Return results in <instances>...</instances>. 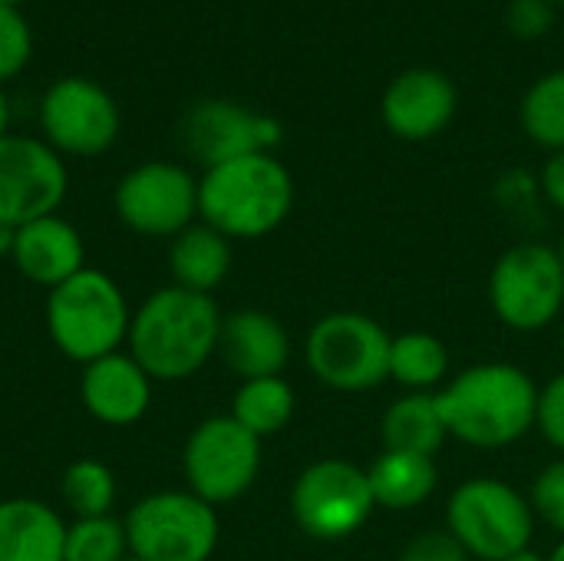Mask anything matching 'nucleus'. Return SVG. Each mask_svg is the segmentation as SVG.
Returning a JSON list of instances; mask_svg holds the SVG:
<instances>
[{
    "label": "nucleus",
    "instance_id": "a878e982",
    "mask_svg": "<svg viewBox=\"0 0 564 561\" xmlns=\"http://www.w3.org/2000/svg\"><path fill=\"white\" fill-rule=\"evenodd\" d=\"M59 496H63V506L73 513V519H96V516H112L119 486L106 463L76 460L66 466L59 479Z\"/></svg>",
    "mask_w": 564,
    "mask_h": 561
},
{
    "label": "nucleus",
    "instance_id": "c9c22d12",
    "mask_svg": "<svg viewBox=\"0 0 564 561\" xmlns=\"http://www.w3.org/2000/svg\"><path fill=\"white\" fill-rule=\"evenodd\" d=\"M10 235H13V231L0 225V255H10Z\"/></svg>",
    "mask_w": 564,
    "mask_h": 561
},
{
    "label": "nucleus",
    "instance_id": "bb28decb",
    "mask_svg": "<svg viewBox=\"0 0 564 561\" xmlns=\"http://www.w3.org/2000/svg\"><path fill=\"white\" fill-rule=\"evenodd\" d=\"M126 559H129V539H126V526L116 516H96V519H73V522H66L63 561Z\"/></svg>",
    "mask_w": 564,
    "mask_h": 561
},
{
    "label": "nucleus",
    "instance_id": "39448f33",
    "mask_svg": "<svg viewBox=\"0 0 564 561\" xmlns=\"http://www.w3.org/2000/svg\"><path fill=\"white\" fill-rule=\"evenodd\" d=\"M535 526L532 499L496 476L466 479L446 503V532L469 559H512L516 552L532 549Z\"/></svg>",
    "mask_w": 564,
    "mask_h": 561
},
{
    "label": "nucleus",
    "instance_id": "6ab92c4d",
    "mask_svg": "<svg viewBox=\"0 0 564 561\" xmlns=\"http://www.w3.org/2000/svg\"><path fill=\"white\" fill-rule=\"evenodd\" d=\"M66 522L40 499L0 503V561H63Z\"/></svg>",
    "mask_w": 564,
    "mask_h": 561
},
{
    "label": "nucleus",
    "instance_id": "f257e3e1",
    "mask_svg": "<svg viewBox=\"0 0 564 561\" xmlns=\"http://www.w3.org/2000/svg\"><path fill=\"white\" fill-rule=\"evenodd\" d=\"M436 403L449 440L473 450H506L535 430L539 384L519 364L489 360L449 377Z\"/></svg>",
    "mask_w": 564,
    "mask_h": 561
},
{
    "label": "nucleus",
    "instance_id": "ddd939ff",
    "mask_svg": "<svg viewBox=\"0 0 564 561\" xmlns=\"http://www.w3.org/2000/svg\"><path fill=\"white\" fill-rule=\"evenodd\" d=\"M69 192L66 159L40 136H0V225L20 228L26 222L56 215Z\"/></svg>",
    "mask_w": 564,
    "mask_h": 561
},
{
    "label": "nucleus",
    "instance_id": "f8f14e48",
    "mask_svg": "<svg viewBox=\"0 0 564 561\" xmlns=\"http://www.w3.org/2000/svg\"><path fill=\"white\" fill-rule=\"evenodd\" d=\"M182 473L188 493L208 506H228L241 499L261 473V440L248 433L231 413L202 420L182 453Z\"/></svg>",
    "mask_w": 564,
    "mask_h": 561
},
{
    "label": "nucleus",
    "instance_id": "4be33fe9",
    "mask_svg": "<svg viewBox=\"0 0 564 561\" xmlns=\"http://www.w3.org/2000/svg\"><path fill=\"white\" fill-rule=\"evenodd\" d=\"M449 433L436 403V393H403L383 410L380 420V443L383 450L397 453H420L433 456L446 446Z\"/></svg>",
    "mask_w": 564,
    "mask_h": 561
},
{
    "label": "nucleus",
    "instance_id": "58836bf2",
    "mask_svg": "<svg viewBox=\"0 0 564 561\" xmlns=\"http://www.w3.org/2000/svg\"><path fill=\"white\" fill-rule=\"evenodd\" d=\"M3 7H20V3H26V0H0Z\"/></svg>",
    "mask_w": 564,
    "mask_h": 561
},
{
    "label": "nucleus",
    "instance_id": "7ed1b4c3",
    "mask_svg": "<svg viewBox=\"0 0 564 561\" xmlns=\"http://www.w3.org/2000/svg\"><path fill=\"white\" fill-rule=\"evenodd\" d=\"M294 208V179L274 152L241 155L198 175V222L231 241L278 231Z\"/></svg>",
    "mask_w": 564,
    "mask_h": 561
},
{
    "label": "nucleus",
    "instance_id": "ea45409f",
    "mask_svg": "<svg viewBox=\"0 0 564 561\" xmlns=\"http://www.w3.org/2000/svg\"><path fill=\"white\" fill-rule=\"evenodd\" d=\"M562 350H564V324H562Z\"/></svg>",
    "mask_w": 564,
    "mask_h": 561
},
{
    "label": "nucleus",
    "instance_id": "2f4dec72",
    "mask_svg": "<svg viewBox=\"0 0 564 561\" xmlns=\"http://www.w3.org/2000/svg\"><path fill=\"white\" fill-rule=\"evenodd\" d=\"M397 561H469V555L446 529H430L413 536Z\"/></svg>",
    "mask_w": 564,
    "mask_h": 561
},
{
    "label": "nucleus",
    "instance_id": "2eb2a0df",
    "mask_svg": "<svg viewBox=\"0 0 564 561\" xmlns=\"http://www.w3.org/2000/svg\"><path fill=\"white\" fill-rule=\"evenodd\" d=\"M459 112L456 83L436 66H410L397 73L380 96V119L403 142H430L453 126Z\"/></svg>",
    "mask_w": 564,
    "mask_h": 561
},
{
    "label": "nucleus",
    "instance_id": "aec40b11",
    "mask_svg": "<svg viewBox=\"0 0 564 561\" xmlns=\"http://www.w3.org/2000/svg\"><path fill=\"white\" fill-rule=\"evenodd\" d=\"M231 265H235L231 238H225L205 222L188 225L182 235L169 241V274L175 288L212 294L215 288L225 284V278L231 274Z\"/></svg>",
    "mask_w": 564,
    "mask_h": 561
},
{
    "label": "nucleus",
    "instance_id": "e433bc0d",
    "mask_svg": "<svg viewBox=\"0 0 564 561\" xmlns=\"http://www.w3.org/2000/svg\"><path fill=\"white\" fill-rule=\"evenodd\" d=\"M549 561H564V539L552 549V555H549Z\"/></svg>",
    "mask_w": 564,
    "mask_h": 561
},
{
    "label": "nucleus",
    "instance_id": "4c0bfd02",
    "mask_svg": "<svg viewBox=\"0 0 564 561\" xmlns=\"http://www.w3.org/2000/svg\"><path fill=\"white\" fill-rule=\"evenodd\" d=\"M555 251H558V258H562V265H564V235L558 238V245H555Z\"/></svg>",
    "mask_w": 564,
    "mask_h": 561
},
{
    "label": "nucleus",
    "instance_id": "473e14b6",
    "mask_svg": "<svg viewBox=\"0 0 564 561\" xmlns=\"http://www.w3.org/2000/svg\"><path fill=\"white\" fill-rule=\"evenodd\" d=\"M539 188H542L545 202L564 215V149L549 155V162H545V169L539 175Z\"/></svg>",
    "mask_w": 564,
    "mask_h": 561
},
{
    "label": "nucleus",
    "instance_id": "cd10ccee",
    "mask_svg": "<svg viewBox=\"0 0 564 561\" xmlns=\"http://www.w3.org/2000/svg\"><path fill=\"white\" fill-rule=\"evenodd\" d=\"M33 60V26L20 7L0 3V86L17 79Z\"/></svg>",
    "mask_w": 564,
    "mask_h": 561
},
{
    "label": "nucleus",
    "instance_id": "5701e85b",
    "mask_svg": "<svg viewBox=\"0 0 564 561\" xmlns=\"http://www.w3.org/2000/svg\"><path fill=\"white\" fill-rule=\"evenodd\" d=\"M390 380L406 393H440L449 380V350L430 331L397 334L390 344Z\"/></svg>",
    "mask_w": 564,
    "mask_h": 561
},
{
    "label": "nucleus",
    "instance_id": "dca6fc26",
    "mask_svg": "<svg viewBox=\"0 0 564 561\" xmlns=\"http://www.w3.org/2000/svg\"><path fill=\"white\" fill-rule=\"evenodd\" d=\"M7 258L30 284L53 291L86 268V245L73 222L63 215H46L13 228Z\"/></svg>",
    "mask_w": 564,
    "mask_h": 561
},
{
    "label": "nucleus",
    "instance_id": "f3484780",
    "mask_svg": "<svg viewBox=\"0 0 564 561\" xmlns=\"http://www.w3.org/2000/svg\"><path fill=\"white\" fill-rule=\"evenodd\" d=\"M152 384L129 350H116L83 367L79 397L86 413L102 427H132L152 407Z\"/></svg>",
    "mask_w": 564,
    "mask_h": 561
},
{
    "label": "nucleus",
    "instance_id": "79ce46f5",
    "mask_svg": "<svg viewBox=\"0 0 564 561\" xmlns=\"http://www.w3.org/2000/svg\"><path fill=\"white\" fill-rule=\"evenodd\" d=\"M126 561H135V559H132V555H129V559H126Z\"/></svg>",
    "mask_w": 564,
    "mask_h": 561
},
{
    "label": "nucleus",
    "instance_id": "7c9ffc66",
    "mask_svg": "<svg viewBox=\"0 0 564 561\" xmlns=\"http://www.w3.org/2000/svg\"><path fill=\"white\" fill-rule=\"evenodd\" d=\"M535 430L564 456V370L555 374L545 387H539V417Z\"/></svg>",
    "mask_w": 564,
    "mask_h": 561
},
{
    "label": "nucleus",
    "instance_id": "1a4fd4ad",
    "mask_svg": "<svg viewBox=\"0 0 564 561\" xmlns=\"http://www.w3.org/2000/svg\"><path fill=\"white\" fill-rule=\"evenodd\" d=\"M377 513L370 476L350 460H317L291 486L294 526L317 542L357 536Z\"/></svg>",
    "mask_w": 564,
    "mask_h": 561
},
{
    "label": "nucleus",
    "instance_id": "72a5a7b5",
    "mask_svg": "<svg viewBox=\"0 0 564 561\" xmlns=\"http://www.w3.org/2000/svg\"><path fill=\"white\" fill-rule=\"evenodd\" d=\"M7 132H10V99L0 86V136H7Z\"/></svg>",
    "mask_w": 564,
    "mask_h": 561
},
{
    "label": "nucleus",
    "instance_id": "a211bd4d",
    "mask_svg": "<svg viewBox=\"0 0 564 561\" xmlns=\"http://www.w3.org/2000/svg\"><path fill=\"white\" fill-rule=\"evenodd\" d=\"M218 357L238 380L281 377L291 360V334L274 314L241 308L221 317Z\"/></svg>",
    "mask_w": 564,
    "mask_h": 561
},
{
    "label": "nucleus",
    "instance_id": "423d86ee",
    "mask_svg": "<svg viewBox=\"0 0 564 561\" xmlns=\"http://www.w3.org/2000/svg\"><path fill=\"white\" fill-rule=\"evenodd\" d=\"M393 334L364 311H330L314 321L304 360L317 384L337 393H367L390 380Z\"/></svg>",
    "mask_w": 564,
    "mask_h": 561
},
{
    "label": "nucleus",
    "instance_id": "412c9836",
    "mask_svg": "<svg viewBox=\"0 0 564 561\" xmlns=\"http://www.w3.org/2000/svg\"><path fill=\"white\" fill-rule=\"evenodd\" d=\"M367 476L377 509L387 513H413L426 506L440 486V466L433 456L397 453V450H383L367 466Z\"/></svg>",
    "mask_w": 564,
    "mask_h": 561
},
{
    "label": "nucleus",
    "instance_id": "393cba45",
    "mask_svg": "<svg viewBox=\"0 0 564 561\" xmlns=\"http://www.w3.org/2000/svg\"><path fill=\"white\" fill-rule=\"evenodd\" d=\"M519 122L525 129V136L539 145L552 152L564 149V66L552 69L545 76H539L519 106Z\"/></svg>",
    "mask_w": 564,
    "mask_h": 561
},
{
    "label": "nucleus",
    "instance_id": "9b49d317",
    "mask_svg": "<svg viewBox=\"0 0 564 561\" xmlns=\"http://www.w3.org/2000/svg\"><path fill=\"white\" fill-rule=\"evenodd\" d=\"M116 218L142 238H175L198 222V175L169 159L129 169L112 192Z\"/></svg>",
    "mask_w": 564,
    "mask_h": 561
},
{
    "label": "nucleus",
    "instance_id": "4468645a",
    "mask_svg": "<svg viewBox=\"0 0 564 561\" xmlns=\"http://www.w3.org/2000/svg\"><path fill=\"white\" fill-rule=\"evenodd\" d=\"M178 139L185 152L202 162V169H212L241 155L274 152L284 139V129L274 116L248 109L241 103L202 99L182 116Z\"/></svg>",
    "mask_w": 564,
    "mask_h": 561
},
{
    "label": "nucleus",
    "instance_id": "c85d7f7f",
    "mask_svg": "<svg viewBox=\"0 0 564 561\" xmlns=\"http://www.w3.org/2000/svg\"><path fill=\"white\" fill-rule=\"evenodd\" d=\"M532 509H535V519L545 522L549 529H555L564 539V456L549 463L535 483H532Z\"/></svg>",
    "mask_w": 564,
    "mask_h": 561
},
{
    "label": "nucleus",
    "instance_id": "c756f323",
    "mask_svg": "<svg viewBox=\"0 0 564 561\" xmlns=\"http://www.w3.org/2000/svg\"><path fill=\"white\" fill-rule=\"evenodd\" d=\"M506 26L519 40H539L555 26V3L552 0H509Z\"/></svg>",
    "mask_w": 564,
    "mask_h": 561
},
{
    "label": "nucleus",
    "instance_id": "6e6552de",
    "mask_svg": "<svg viewBox=\"0 0 564 561\" xmlns=\"http://www.w3.org/2000/svg\"><path fill=\"white\" fill-rule=\"evenodd\" d=\"M135 561H208L218 549V509L188 489L142 496L122 519Z\"/></svg>",
    "mask_w": 564,
    "mask_h": 561
},
{
    "label": "nucleus",
    "instance_id": "9d476101",
    "mask_svg": "<svg viewBox=\"0 0 564 561\" xmlns=\"http://www.w3.org/2000/svg\"><path fill=\"white\" fill-rule=\"evenodd\" d=\"M40 139L53 145L63 159H96L106 155L119 132L122 112L116 96L86 76H59L50 83L36 106Z\"/></svg>",
    "mask_w": 564,
    "mask_h": 561
},
{
    "label": "nucleus",
    "instance_id": "a19ab883",
    "mask_svg": "<svg viewBox=\"0 0 564 561\" xmlns=\"http://www.w3.org/2000/svg\"><path fill=\"white\" fill-rule=\"evenodd\" d=\"M552 3H555V7H558V3H564V0H552Z\"/></svg>",
    "mask_w": 564,
    "mask_h": 561
},
{
    "label": "nucleus",
    "instance_id": "20e7f679",
    "mask_svg": "<svg viewBox=\"0 0 564 561\" xmlns=\"http://www.w3.org/2000/svg\"><path fill=\"white\" fill-rule=\"evenodd\" d=\"M132 311L122 288L99 268H83L46 294V331L53 347L76 360L93 364L126 347Z\"/></svg>",
    "mask_w": 564,
    "mask_h": 561
},
{
    "label": "nucleus",
    "instance_id": "b1692460",
    "mask_svg": "<svg viewBox=\"0 0 564 561\" xmlns=\"http://www.w3.org/2000/svg\"><path fill=\"white\" fill-rule=\"evenodd\" d=\"M294 410H297V397L284 377L241 380V387L231 397V417L261 443L268 436H278L294 420Z\"/></svg>",
    "mask_w": 564,
    "mask_h": 561
},
{
    "label": "nucleus",
    "instance_id": "0eeeda50",
    "mask_svg": "<svg viewBox=\"0 0 564 561\" xmlns=\"http://www.w3.org/2000/svg\"><path fill=\"white\" fill-rule=\"evenodd\" d=\"M489 304L516 334L549 331L564 314V265L555 245L519 241L489 271Z\"/></svg>",
    "mask_w": 564,
    "mask_h": 561
},
{
    "label": "nucleus",
    "instance_id": "f704fd0d",
    "mask_svg": "<svg viewBox=\"0 0 564 561\" xmlns=\"http://www.w3.org/2000/svg\"><path fill=\"white\" fill-rule=\"evenodd\" d=\"M506 561H549V555H539L535 549H525V552H516L512 559Z\"/></svg>",
    "mask_w": 564,
    "mask_h": 561
},
{
    "label": "nucleus",
    "instance_id": "f03ea898",
    "mask_svg": "<svg viewBox=\"0 0 564 561\" xmlns=\"http://www.w3.org/2000/svg\"><path fill=\"white\" fill-rule=\"evenodd\" d=\"M221 317L212 294L169 284L132 311L126 347L155 384L188 380L218 354Z\"/></svg>",
    "mask_w": 564,
    "mask_h": 561
}]
</instances>
